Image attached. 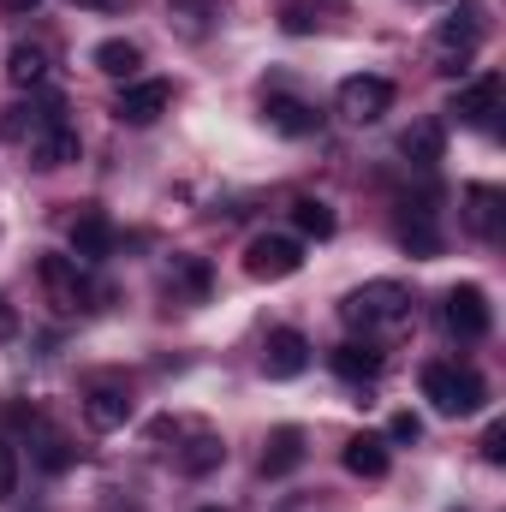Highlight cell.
Segmentation results:
<instances>
[{"instance_id": "obj_1", "label": "cell", "mask_w": 506, "mask_h": 512, "mask_svg": "<svg viewBox=\"0 0 506 512\" xmlns=\"http://www.w3.org/2000/svg\"><path fill=\"white\" fill-rule=\"evenodd\" d=\"M340 316H346V328H358L364 340H370V334H393V328L411 322V292H405L399 280H364L358 292L340 298Z\"/></svg>"}, {"instance_id": "obj_2", "label": "cell", "mask_w": 506, "mask_h": 512, "mask_svg": "<svg viewBox=\"0 0 506 512\" xmlns=\"http://www.w3.org/2000/svg\"><path fill=\"white\" fill-rule=\"evenodd\" d=\"M417 382H423V399H429L441 417H477L483 399H489V387H483V376H477L471 364H447V358L423 364Z\"/></svg>"}, {"instance_id": "obj_3", "label": "cell", "mask_w": 506, "mask_h": 512, "mask_svg": "<svg viewBox=\"0 0 506 512\" xmlns=\"http://www.w3.org/2000/svg\"><path fill=\"white\" fill-rule=\"evenodd\" d=\"M387 108H393V84L376 78V72H352V78L334 90V114H340L346 126H376V120H387Z\"/></svg>"}, {"instance_id": "obj_4", "label": "cell", "mask_w": 506, "mask_h": 512, "mask_svg": "<svg viewBox=\"0 0 506 512\" xmlns=\"http://www.w3.org/2000/svg\"><path fill=\"white\" fill-rule=\"evenodd\" d=\"M441 322H447V334L453 340H489V328H495V310H489V292L483 286H453L447 292V304H441Z\"/></svg>"}, {"instance_id": "obj_5", "label": "cell", "mask_w": 506, "mask_h": 512, "mask_svg": "<svg viewBox=\"0 0 506 512\" xmlns=\"http://www.w3.org/2000/svg\"><path fill=\"white\" fill-rule=\"evenodd\" d=\"M298 268H304V245L292 233H256L245 245V274L251 280H286Z\"/></svg>"}, {"instance_id": "obj_6", "label": "cell", "mask_w": 506, "mask_h": 512, "mask_svg": "<svg viewBox=\"0 0 506 512\" xmlns=\"http://www.w3.org/2000/svg\"><path fill=\"white\" fill-rule=\"evenodd\" d=\"M36 280L48 286V298H54V310H84L90 304V280H84V262L78 256H36Z\"/></svg>"}, {"instance_id": "obj_7", "label": "cell", "mask_w": 506, "mask_h": 512, "mask_svg": "<svg viewBox=\"0 0 506 512\" xmlns=\"http://www.w3.org/2000/svg\"><path fill=\"white\" fill-rule=\"evenodd\" d=\"M501 108H506L501 72H483V78L459 84V96H453V114H459V126H471V131H495Z\"/></svg>"}, {"instance_id": "obj_8", "label": "cell", "mask_w": 506, "mask_h": 512, "mask_svg": "<svg viewBox=\"0 0 506 512\" xmlns=\"http://www.w3.org/2000/svg\"><path fill=\"white\" fill-rule=\"evenodd\" d=\"M167 108H173V84L167 78H131L120 90V102H114V120L120 126H155Z\"/></svg>"}, {"instance_id": "obj_9", "label": "cell", "mask_w": 506, "mask_h": 512, "mask_svg": "<svg viewBox=\"0 0 506 512\" xmlns=\"http://www.w3.org/2000/svg\"><path fill=\"white\" fill-rule=\"evenodd\" d=\"M310 370V340L298 334V328H274L268 340H262V376L268 382H292V376H304Z\"/></svg>"}, {"instance_id": "obj_10", "label": "cell", "mask_w": 506, "mask_h": 512, "mask_svg": "<svg viewBox=\"0 0 506 512\" xmlns=\"http://www.w3.org/2000/svg\"><path fill=\"white\" fill-rule=\"evenodd\" d=\"M60 120H66V108H60L54 96H30V102H12V108H6L0 131H6L12 143H24V149H30V143H36L42 131H54Z\"/></svg>"}, {"instance_id": "obj_11", "label": "cell", "mask_w": 506, "mask_h": 512, "mask_svg": "<svg viewBox=\"0 0 506 512\" xmlns=\"http://www.w3.org/2000/svg\"><path fill=\"white\" fill-rule=\"evenodd\" d=\"M477 42H483V18H477L471 6H459V18H447V24L435 30V48H441V72H459V66L477 54Z\"/></svg>"}, {"instance_id": "obj_12", "label": "cell", "mask_w": 506, "mask_h": 512, "mask_svg": "<svg viewBox=\"0 0 506 512\" xmlns=\"http://www.w3.org/2000/svg\"><path fill=\"white\" fill-rule=\"evenodd\" d=\"M114 239H120V233H114V221H108L102 209H78V215H72V256H78L84 268H90V262H108V256H114Z\"/></svg>"}, {"instance_id": "obj_13", "label": "cell", "mask_w": 506, "mask_h": 512, "mask_svg": "<svg viewBox=\"0 0 506 512\" xmlns=\"http://www.w3.org/2000/svg\"><path fill=\"white\" fill-rule=\"evenodd\" d=\"M399 155H405L411 167H435V161L447 155V126H441V120H411V126L399 131Z\"/></svg>"}, {"instance_id": "obj_14", "label": "cell", "mask_w": 506, "mask_h": 512, "mask_svg": "<svg viewBox=\"0 0 506 512\" xmlns=\"http://www.w3.org/2000/svg\"><path fill=\"white\" fill-rule=\"evenodd\" d=\"M328 370H334V376H340V382H376L381 376V352L376 346H370V340H346V346H334V352H328Z\"/></svg>"}, {"instance_id": "obj_15", "label": "cell", "mask_w": 506, "mask_h": 512, "mask_svg": "<svg viewBox=\"0 0 506 512\" xmlns=\"http://www.w3.org/2000/svg\"><path fill=\"white\" fill-rule=\"evenodd\" d=\"M298 465H304V429L298 423H280L268 435V447H262V477H286Z\"/></svg>"}, {"instance_id": "obj_16", "label": "cell", "mask_w": 506, "mask_h": 512, "mask_svg": "<svg viewBox=\"0 0 506 512\" xmlns=\"http://www.w3.org/2000/svg\"><path fill=\"white\" fill-rule=\"evenodd\" d=\"M262 114H268V126L280 131V137H310V131L322 126V114L310 102H298V96H268Z\"/></svg>"}, {"instance_id": "obj_17", "label": "cell", "mask_w": 506, "mask_h": 512, "mask_svg": "<svg viewBox=\"0 0 506 512\" xmlns=\"http://www.w3.org/2000/svg\"><path fill=\"white\" fill-rule=\"evenodd\" d=\"M501 203L506 197L495 185H471V191H465V227H471L477 239H501V215H506Z\"/></svg>"}, {"instance_id": "obj_18", "label": "cell", "mask_w": 506, "mask_h": 512, "mask_svg": "<svg viewBox=\"0 0 506 512\" xmlns=\"http://www.w3.org/2000/svg\"><path fill=\"white\" fill-rule=\"evenodd\" d=\"M340 459H346V471H352V477H364V483H381V477H387V465H393V459H387V435H352Z\"/></svg>"}, {"instance_id": "obj_19", "label": "cell", "mask_w": 506, "mask_h": 512, "mask_svg": "<svg viewBox=\"0 0 506 512\" xmlns=\"http://www.w3.org/2000/svg\"><path fill=\"white\" fill-rule=\"evenodd\" d=\"M78 131H72V120H60L54 131H42L36 143H30V167H42V173H54V167H66V161H78Z\"/></svg>"}, {"instance_id": "obj_20", "label": "cell", "mask_w": 506, "mask_h": 512, "mask_svg": "<svg viewBox=\"0 0 506 512\" xmlns=\"http://www.w3.org/2000/svg\"><path fill=\"white\" fill-rule=\"evenodd\" d=\"M84 417H90V429H126L131 423V393L126 387H90Z\"/></svg>"}, {"instance_id": "obj_21", "label": "cell", "mask_w": 506, "mask_h": 512, "mask_svg": "<svg viewBox=\"0 0 506 512\" xmlns=\"http://www.w3.org/2000/svg\"><path fill=\"white\" fill-rule=\"evenodd\" d=\"M221 459H227V441H221V435H209V429H197V435L179 447V471H185V477H209Z\"/></svg>"}, {"instance_id": "obj_22", "label": "cell", "mask_w": 506, "mask_h": 512, "mask_svg": "<svg viewBox=\"0 0 506 512\" xmlns=\"http://www.w3.org/2000/svg\"><path fill=\"white\" fill-rule=\"evenodd\" d=\"M96 72H108V78H137V66H143V48L137 42H126V36H108V42H96Z\"/></svg>"}, {"instance_id": "obj_23", "label": "cell", "mask_w": 506, "mask_h": 512, "mask_svg": "<svg viewBox=\"0 0 506 512\" xmlns=\"http://www.w3.org/2000/svg\"><path fill=\"white\" fill-rule=\"evenodd\" d=\"M6 78H12L18 90H42V84H48V54H42L36 42H18V48L6 54Z\"/></svg>"}, {"instance_id": "obj_24", "label": "cell", "mask_w": 506, "mask_h": 512, "mask_svg": "<svg viewBox=\"0 0 506 512\" xmlns=\"http://www.w3.org/2000/svg\"><path fill=\"white\" fill-rule=\"evenodd\" d=\"M399 245H405L411 256H441V233H435L429 209H417V215H405V221H399Z\"/></svg>"}, {"instance_id": "obj_25", "label": "cell", "mask_w": 506, "mask_h": 512, "mask_svg": "<svg viewBox=\"0 0 506 512\" xmlns=\"http://www.w3.org/2000/svg\"><path fill=\"white\" fill-rule=\"evenodd\" d=\"M292 227H298L304 239H334V227H340V221H334V209H328V203L298 197V203H292Z\"/></svg>"}, {"instance_id": "obj_26", "label": "cell", "mask_w": 506, "mask_h": 512, "mask_svg": "<svg viewBox=\"0 0 506 512\" xmlns=\"http://www.w3.org/2000/svg\"><path fill=\"white\" fill-rule=\"evenodd\" d=\"M179 292H191V298H203L209 292V262L203 256H173V274H167Z\"/></svg>"}, {"instance_id": "obj_27", "label": "cell", "mask_w": 506, "mask_h": 512, "mask_svg": "<svg viewBox=\"0 0 506 512\" xmlns=\"http://www.w3.org/2000/svg\"><path fill=\"white\" fill-rule=\"evenodd\" d=\"M387 441H399V447H405V441H423V417H417V411H399V417L387 423Z\"/></svg>"}, {"instance_id": "obj_28", "label": "cell", "mask_w": 506, "mask_h": 512, "mask_svg": "<svg viewBox=\"0 0 506 512\" xmlns=\"http://www.w3.org/2000/svg\"><path fill=\"white\" fill-rule=\"evenodd\" d=\"M36 459H42V471H66V465H72V447H66V441H60V435H48V441H42V453H36Z\"/></svg>"}, {"instance_id": "obj_29", "label": "cell", "mask_w": 506, "mask_h": 512, "mask_svg": "<svg viewBox=\"0 0 506 512\" xmlns=\"http://www.w3.org/2000/svg\"><path fill=\"white\" fill-rule=\"evenodd\" d=\"M12 489H18V453L0 441V501H12Z\"/></svg>"}, {"instance_id": "obj_30", "label": "cell", "mask_w": 506, "mask_h": 512, "mask_svg": "<svg viewBox=\"0 0 506 512\" xmlns=\"http://www.w3.org/2000/svg\"><path fill=\"white\" fill-rule=\"evenodd\" d=\"M483 459L489 465H506V423H489L483 429Z\"/></svg>"}, {"instance_id": "obj_31", "label": "cell", "mask_w": 506, "mask_h": 512, "mask_svg": "<svg viewBox=\"0 0 506 512\" xmlns=\"http://www.w3.org/2000/svg\"><path fill=\"white\" fill-rule=\"evenodd\" d=\"M280 30H286V36H310V30H316V18H310L304 6H286V12H280Z\"/></svg>"}, {"instance_id": "obj_32", "label": "cell", "mask_w": 506, "mask_h": 512, "mask_svg": "<svg viewBox=\"0 0 506 512\" xmlns=\"http://www.w3.org/2000/svg\"><path fill=\"white\" fill-rule=\"evenodd\" d=\"M12 334H18V310L0 298V340H12Z\"/></svg>"}, {"instance_id": "obj_33", "label": "cell", "mask_w": 506, "mask_h": 512, "mask_svg": "<svg viewBox=\"0 0 506 512\" xmlns=\"http://www.w3.org/2000/svg\"><path fill=\"white\" fill-rule=\"evenodd\" d=\"M72 6H84V12H126L131 0H72Z\"/></svg>"}, {"instance_id": "obj_34", "label": "cell", "mask_w": 506, "mask_h": 512, "mask_svg": "<svg viewBox=\"0 0 506 512\" xmlns=\"http://www.w3.org/2000/svg\"><path fill=\"white\" fill-rule=\"evenodd\" d=\"M0 6H6V12H36L42 0H0Z\"/></svg>"}, {"instance_id": "obj_35", "label": "cell", "mask_w": 506, "mask_h": 512, "mask_svg": "<svg viewBox=\"0 0 506 512\" xmlns=\"http://www.w3.org/2000/svg\"><path fill=\"white\" fill-rule=\"evenodd\" d=\"M203 512H215V507H203Z\"/></svg>"}]
</instances>
